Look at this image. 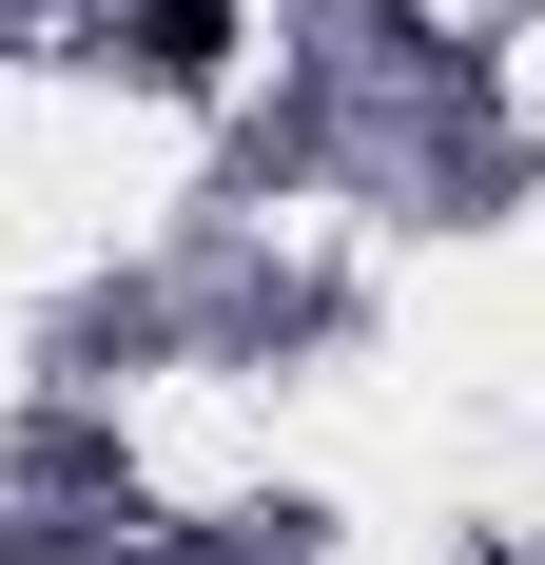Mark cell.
<instances>
[{
    "instance_id": "cell-1",
    "label": "cell",
    "mask_w": 545,
    "mask_h": 565,
    "mask_svg": "<svg viewBox=\"0 0 545 565\" xmlns=\"http://www.w3.org/2000/svg\"><path fill=\"white\" fill-rule=\"evenodd\" d=\"M215 58H234V20H215V0H137V78H157V98H195Z\"/></svg>"
}]
</instances>
